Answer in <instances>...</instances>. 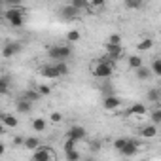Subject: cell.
<instances>
[{
	"instance_id": "15",
	"label": "cell",
	"mask_w": 161,
	"mask_h": 161,
	"mask_svg": "<svg viewBox=\"0 0 161 161\" xmlns=\"http://www.w3.org/2000/svg\"><path fill=\"white\" fill-rule=\"evenodd\" d=\"M0 119H2V125L4 127H17V118L12 116V114H6V116H0Z\"/></svg>"
},
{
	"instance_id": "4",
	"label": "cell",
	"mask_w": 161,
	"mask_h": 161,
	"mask_svg": "<svg viewBox=\"0 0 161 161\" xmlns=\"http://www.w3.org/2000/svg\"><path fill=\"white\" fill-rule=\"evenodd\" d=\"M55 153L49 146H40L38 150L32 152V161H53Z\"/></svg>"
},
{
	"instance_id": "2",
	"label": "cell",
	"mask_w": 161,
	"mask_h": 161,
	"mask_svg": "<svg viewBox=\"0 0 161 161\" xmlns=\"http://www.w3.org/2000/svg\"><path fill=\"white\" fill-rule=\"evenodd\" d=\"M47 55H49V59H53L55 63H66V59L72 55V46H68V44L51 46V47L47 49Z\"/></svg>"
},
{
	"instance_id": "26",
	"label": "cell",
	"mask_w": 161,
	"mask_h": 161,
	"mask_svg": "<svg viewBox=\"0 0 161 161\" xmlns=\"http://www.w3.org/2000/svg\"><path fill=\"white\" fill-rule=\"evenodd\" d=\"M64 157H66V161H80V153H78V150L64 152Z\"/></svg>"
},
{
	"instance_id": "30",
	"label": "cell",
	"mask_w": 161,
	"mask_h": 161,
	"mask_svg": "<svg viewBox=\"0 0 161 161\" xmlns=\"http://www.w3.org/2000/svg\"><path fill=\"white\" fill-rule=\"evenodd\" d=\"M148 101H152V103H159V89H150V93H148Z\"/></svg>"
},
{
	"instance_id": "12",
	"label": "cell",
	"mask_w": 161,
	"mask_h": 161,
	"mask_svg": "<svg viewBox=\"0 0 161 161\" xmlns=\"http://www.w3.org/2000/svg\"><path fill=\"white\" fill-rule=\"evenodd\" d=\"M129 114H131V116H146V114H148V106H144L142 103H135V104L129 108Z\"/></svg>"
},
{
	"instance_id": "25",
	"label": "cell",
	"mask_w": 161,
	"mask_h": 161,
	"mask_svg": "<svg viewBox=\"0 0 161 161\" xmlns=\"http://www.w3.org/2000/svg\"><path fill=\"white\" fill-rule=\"evenodd\" d=\"M61 14H63V15H66V17H74V15H78V12H76L70 4H68V6H64V8L61 10Z\"/></svg>"
},
{
	"instance_id": "14",
	"label": "cell",
	"mask_w": 161,
	"mask_h": 161,
	"mask_svg": "<svg viewBox=\"0 0 161 161\" xmlns=\"http://www.w3.org/2000/svg\"><path fill=\"white\" fill-rule=\"evenodd\" d=\"M10 86H12V78L8 74L0 76V95H6L10 91Z\"/></svg>"
},
{
	"instance_id": "16",
	"label": "cell",
	"mask_w": 161,
	"mask_h": 161,
	"mask_svg": "<svg viewBox=\"0 0 161 161\" xmlns=\"http://www.w3.org/2000/svg\"><path fill=\"white\" fill-rule=\"evenodd\" d=\"M127 64H129V68L136 70V68H140L144 63H142V57H140V55H131V57L127 59Z\"/></svg>"
},
{
	"instance_id": "13",
	"label": "cell",
	"mask_w": 161,
	"mask_h": 161,
	"mask_svg": "<svg viewBox=\"0 0 161 161\" xmlns=\"http://www.w3.org/2000/svg\"><path fill=\"white\" fill-rule=\"evenodd\" d=\"M140 135H142L144 138H153V136L157 135V125H152V123L144 125V127L140 129Z\"/></svg>"
},
{
	"instance_id": "20",
	"label": "cell",
	"mask_w": 161,
	"mask_h": 161,
	"mask_svg": "<svg viewBox=\"0 0 161 161\" xmlns=\"http://www.w3.org/2000/svg\"><path fill=\"white\" fill-rule=\"evenodd\" d=\"M150 76H152V72H150V68H148V66H144V64H142L140 68H136V78H138V80H142V82H144V80H148Z\"/></svg>"
},
{
	"instance_id": "29",
	"label": "cell",
	"mask_w": 161,
	"mask_h": 161,
	"mask_svg": "<svg viewBox=\"0 0 161 161\" xmlns=\"http://www.w3.org/2000/svg\"><path fill=\"white\" fill-rule=\"evenodd\" d=\"M66 40H68L70 44H74V42H78V40H80V32H78V31H70V32L66 34Z\"/></svg>"
},
{
	"instance_id": "1",
	"label": "cell",
	"mask_w": 161,
	"mask_h": 161,
	"mask_svg": "<svg viewBox=\"0 0 161 161\" xmlns=\"http://www.w3.org/2000/svg\"><path fill=\"white\" fill-rule=\"evenodd\" d=\"M91 72H93V76L95 78H110L112 76V72H114V64L106 59V57H103V59H97L93 64H91Z\"/></svg>"
},
{
	"instance_id": "6",
	"label": "cell",
	"mask_w": 161,
	"mask_h": 161,
	"mask_svg": "<svg viewBox=\"0 0 161 161\" xmlns=\"http://www.w3.org/2000/svg\"><path fill=\"white\" fill-rule=\"evenodd\" d=\"M19 51H21V46H19L17 42H8V44L2 46V57H6V59L17 55Z\"/></svg>"
},
{
	"instance_id": "21",
	"label": "cell",
	"mask_w": 161,
	"mask_h": 161,
	"mask_svg": "<svg viewBox=\"0 0 161 161\" xmlns=\"http://www.w3.org/2000/svg\"><path fill=\"white\" fill-rule=\"evenodd\" d=\"M70 6H72L76 12H80V10H87V0H72Z\"/></svg>"
},
{
	"instance_id": "31",
	"label": "cell",
	"mask_w": 161,
	"mask_h": 161,
	"mask_svg": "<svg viewBox=\"0 0 161 161\" xmlns=\"http://www.w3.org/2000/svg\"><path fill=\"white\" fill-rule=\"evenodd\" d=\"M106 44H112V46H121V38H119V34H112L110 38H108V42Z\"/></svg>"
},
{
	"instance_id": "40",
	"label": "cell",
	"mask_w": 161,
	"mask_h": 161,
	"mask_svg": "<svg viewBox=\"0 0 161 161\" xmlns=\"http://www.w3.org/2000/svg\"><path fill=\"white\" fill-rule=\"evenodd\" d=\"M4 129H6V127L2 125V119H0V135H2V133H4Z\"/></svg>"
},
{
	"instance_id": "37",
	"label": "cell",
	"mask_w": 161,
	"mask_h": 161,
	"mask_svg": "<svg viewBox=\"0 0 161 161\" xmlns=\"http://www.w3.org/2000/svg\"><path fill=\"white\" fill-rule=\"evenodd\" d=\"M23 140H25V136H15V138H14V144L19 146V144H23Z\"/></svg>"
},
{
	"instance_id": "23",
	"label": "cell",
	"mask_w": 161,
	"mask_h": 161,
	"mask_svg": "<svg viewBox=\"0 0 161 161\" xmlns=\"http://www.w3.org/2000/svg\"><path fill=\"white\" fill-rule=\"evenodd\" d=\"M152 46H153V40L152 38H146V40H142V42H138V49L140 51H148V49H152Z\"/></svg>"
},
{
	"instance_id": "11",
	"label": "cell",
	"mask_w": 161,
	"mask_h": 161,
	"mask_svg": "<svg viewBox=\"0 0 161 161\" xmlns=\"http://www.w3.org/2000/svg\"><path fill=\"white\" fill-rule=\"evenodd\" d=\"M40 76H44V78H59L57 68H55L53 63H51V64H44V66L40 68Z\"/></svg>"
},
{
	"instance_id": "38",
	"label": "cell",
	"mask_w": 161,
	"mask_h": 161,
	"mask_svg": "<svg viewBox=\"0 0 161 161\" xmlns=\"http://www.w3.org/2000/svg\"><path fill=\"white\" fill-rule=\"evenodd\" d=\"M4 152H6V146H4L2 142H0V155H4Z\"/></svg>"
},
{
	"instance_id": "39",
	"label": "cell",
	"mask_w": 161,
	"mask_h": 161,
	"mask_svg": "<svg viewBox=\"0 0 161 161\" xmlns=\"http://www.w3.org/2000/svg\"><path fill=\"white\" fill-rule=\"evenodd\" d=\"M84 161H97V159H95V157H93V155H87V157H86V159H84Z\"/></svg>"
},
{
	"instance_id": "10",
	"label": "cell",
	"mask_w": 161,
	"mask_h": 161,
	"mask_svg": "<svg viewBox=\"0 0 161 161\" xmlns=\"http://www.w3.org/2000/svg\"><path fill=\"white\" fill-rule=\"evenodd\" d=\"M23 146H25L29 152H34V150H38L42 144H40V138H38V136H25Z\"/></svg>"
},
{
	"instance_id": "24",
	"label": "cell",
	"mask_w": 161,
	"mask_h": 161,
	"mask_svg": "<svg viewBox=\"0 0 161 161\" xmlns=\"http://www.w3.org/2000/svg\"><path fill=\"white\" fill-rule=\"evenodd\" d=\"M150 72H153L155 76H161V61H159L157 57L152 61V68H150Z\"/></svg>"
},
{
	"instance_id": "36",
	"label": "cell",
	"mask_w": 161,
	"mask_h": 161,
	"mask_svg": "<svg viewBox=\"0 0 161 161\" xmlns=\"http://www.w3.org/2000/svg\"><path fill=\"white\" fill-rule=\"evenodd\" d=\"M101 146H103V142H101V140H93V142H91V152H97Z\"/></svg>"
},
{
	"instance_id": "28",
	"label": "cell",
	"mask_w": 161,
	"mask_h": 161,
	"mask_svg": "<svg viewBox=\"0 0 161 161\" xmlns=\"http://www.w3.org/2000/svg\"><path fill=\"white\" fill-rule=\"evenodd\" d=\"M159 121H161V110L155 106V110L152 112V125H157Z\"/></svg>"
},
{
	"instance_id": "7",
	"label": "cell",
	"mask_w": 161,
	"mask_h": 161,
	"mask_svg": "<svg viewBox=\"0 0 161 161\" xmlns=\"http://www.w3.org/2000/svg\"><path fill=\"white\" fill-rule=\"evenodd\" d=\"M136 152H138V144H136L135 140H131V138H127L125 146L119 150V153H121V155H125V157H133Z\"/></svg>"
},
{
	"instance_id": "5",
	"label": "cell",
	"mask_w": 161,
	"mask_h": 161,
	"mask_svg": "<svg viewBox=\"0 0 161 161\" xmlns=\"http://www.w3.org/2000/svg\"><path fill=\"white\" fill-rule=\"evenodd\" d=\"M86 136H87V133L82 125H70L68 131H66V140H72V142H80Z\"/></svg>"
},
{
	"instance_id": "18",
	"label": "cell",
	"mask_w": 161,
	"mask_h": 161,
	"mask_svg": "<svg viewBox=\"0 0 161 161\" xmlns=\"http://www.w3.org/2000/svg\"><path fill=\"white\" fill-rule=\"evenodd\" d=\"M15 106H17V112H21V114H29L31 108H32V104H31L29 101H25V99H19Z\"/></svg>"
},
{
	"instance_id": "9",
	"label": "cell",
	"mask_w": 161,
	"mask_h": 161,
	"mask_svg": "<svg viewBox=\"0 0 161 161\" xmlns=\"http://www.w3.org/2000/svg\"><path fill=\"white\" fill-rule=\"evenodd\" d=\"M106 51H108L106 59H108L110 63H112V61H118V59L121 57V53H123L121 46H112V44H106Z\"/></svg>"
},
{
	"instance_id": "17",
	"label": "cell",
	"mask_w": 161,
	"mask_h": 161,
	"mask_svg": "<svg viewBox=\"0 0 161 161\" xmlns=\"http://www.w3.org/2000/svg\"><path fill=\"white\" fill-rule=\"evenodd\" d=\"M46 127H47V121H46L44 118H36V119H32V129H34L36 133H44Z\"/></svg>"
},
{
	"instance_id": "22",
	"label": "cell",
	"mask_w": 161,
	"mask_h": 161,
	"mask_svg": "<svg viewBox=\"0 0 161 161\" xmlns=\"http://www.w3.org/2000/svg\"><path fill=\"white\" fill-rule=\"evenodd\" d=\"M53 64H55V68H57L59 78H63V76L68 74V64H66V63H53Z\"/></svg>"
},
{
	"instance_id": "34",
	"label": "cell",
	"mask_w": 161,
	"mask_h": 161,
	"mask_svg": "<svg viewBox=\"0 0 161 161\" xmlns=\"http://www.w3.org/2000/svg\"><path fill=\"white\" fill-rule=\"evenodd\" d=\"M125 142H127V138H116V140H114V148L119 152V150L125 146Z\"/></svg>"
},
{
	"instance_id": "3",
	"label": "cell",
	"mask_w": 161,
	"mask_h": 161,
	"mask_svg": "<svg viewBox=\"0 0 161 161\" xmlns=\"http://www.w3.org/2000/svg\"><path fill=\"white\" fill-rule=\"evenodd\" d=\"M4 15H6V21H8L12 27H23V25H25V12H23V8H19V6L8 8Z\"/></svg>"
},
{
	"instance_id": "32",
	"label": "cell",
	"mask_w": 161,
	"mask_h": 161,
	"mask_svg": "<svg viewBox=\"0 0 161 161\" xmlns=\"http://www.w3.org/2000/svg\"><path fill=\"white\" fill-rule=\"evenodd\" d=\"M49 121H53V123H59V121H63V114H61V112H51V116H49Z\"/></svg>"
},
{
	"instance_id": "35",
	"label": "cell",
	"mask_w": 161,
	"mask_h": 161,
	"mask_svg": "<svg viewBox=\"0 0 161 161\" xmlns=\"http://www.w3.org/2000/svg\"><path fill=\"white\" fill-rule=\"evenodd\" d=\"M72 150H76V142H72V140H64V152H72Z\"/></svg>"
},
{
	"instance_id": "33",
	"label": "cell",
	"mask_w": 161,
	"mask_h": 161,
	"mask_svg": "<svg viewBox=\"0 0 161 161\" xmlns=\"http://www.w3.org/2000/svg\"><path fill=\"white\" fill-rule=\"evenodd\" d=\"M125 6H127V8H140V6H142V0H127Z\"/></svg>"
},
{
	"instance_id": "8",
	"label": "cell",
	"mask_w": 161,
	"mask_h": 161,
	"mask_svg": "<svg viewBox=\"0 0 161 161\" xmlns=\"http://www.w3.org/2000/svg\"><path fill=\"white\" fill-rule=\"evenodd\" d=\"M119 104H121V101H119L116 95H108V97H104V101H103V106H104V110H108V112L118 110Z\"/></svg>"
},
{
	"instance_id": "19",
	"label": "cell",
	"mask_w": 161,
	"mask_h": 161,
	"mask_svg": "<svg viewBox=\"0 0 161 161\" xmlns=\"http://www.w3.org/2000/svg\"><path fill=\"white\" fill-rule=\"evenodd\" d=\"M21 99H25V101H29V103L32 104L34 101H38V99H40V95H38V91H36V89H29V91H25V93H23V97H21Z\"/></svg>"
},
{
	"instance_id": "27",
	"label": "cell",
	"mask_w": 161,
	"mask_h": 161,
	"mask_svg": "<svg viewBox=\"0 0 161 161\" xmlns=\"http://www.w3.org/2000/svg\"><path fill=\"white\" fill-rule=\"evenodd\" d=\"M36 91H38V95H40V97H47V95L51 93V87H49V86H38V87H36Z\"/></svg>"
}]
</instances>
